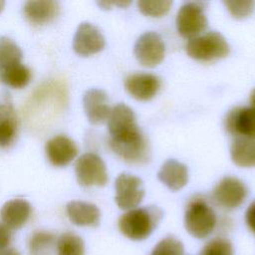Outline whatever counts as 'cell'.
Listing matches in <instances>:
<instances>
[{"mask_svg":"<svg viewBox=\"0 0 255 255\" xmlns=\"http://www.w3.org/2000/svg\"><path fill=\"white\" fill-rule=\"evenodd\" d=\"M111 149L128 163L142 164L150 158V146L139 128L133 111L125 104L116 105L108 119Z\"/></svg>","mask_w":255,"mask_h":255,"instance_id":"obj_1","label":"cell"},{"mask_svg":"<svg viewBox=\"0 0 255 255\" xmlns=\"http://www.w3.org/2000/svg\"><path fill=\"white\" fill-rule=\"evenodd\" d=\"M162 216V210L155 205L133 208L121 215L118 227L125 237L133 241H140L150 236Z\"/></svg>","mask_w":255,"mask_h":255,"instance_id":"obj_2","label":"cell"},{"mask_svg":"<svg viewBox=\"0 0 255 255\" xmlns=\"http://www.w3.org/2000/svg\"><path fill=\"white\" fill-rule=\"evenodd\" d=\"M183 221L185 230L192 237L204 239L214 231L217 225V215L209 201L197 194L188 200Z\"/></svg>","mask_w":255,"mask_h":255,"instance_id":"obj_3","label":"cell"},{"mask_svg":"<svg viewBox=\"0 0 255 255\" xmlns=\"http://www.w3.org/2000/svg\"><path fill=\"white\" fill-rule=\"evenodd\" d=\"M187 55L199 62H213L225 58L230 46L225 38L216 31H210L190 39L185 45Z\"/></svg>","mask_w":255,"mask_h":255,"instance_id":"obj_4","label":"cell"},{"mask_svg":"<svg viewBox=\"0 0 255 255\" xmlns=\"http://www.w3.org/2000/svg\"><path fill=\"white\" fill-rule=\"evenodd\" d=\"M206 3L201 1H187L184 2L176 15V29L177 32L186 39H193L208 26V21L205 15Z\"/></svg>","mask_w":255,"mask_h":255,"instance_id":"obj_5","label":"cell"},{"mask_svg":"<svg viewBox=\"0 0 255 255\" xmlns=\"http://www.w3.org/2000/svg\"><path fill=\"white\" fill-rule=\"evenodd\" d=\"M248 195V188L237 177L226 176L222 178L212 191V201L218 207L232 210L239 207Z\"/></svg>","mask_w":255,"mask_h":255,"instance_id":"obj_6","label":"cell"},{"mask_svg":"<svg viewBox=\"0 0 255 255\" xmlns=\"http://www.w3.org/2000/svg\"><path fill=\"white\" fill-rule=\"evenodd\" d=\"M75 171L78 182L85 187L104 186L109 179L104 160L93 152L84 153L77 159Z\"/></svg>","mask_w":255,"mask_h":255,"instance_id":"obj_7","label":"cell"},{"mask_svg":"<svg viewBox=\"0 0 255 255\" xmlns=\"http://www.w3.org/2000/svg\"><path fill=\"white\" fill-rule=\"evenodd\" d=\"M115 188V201L124 210L136 208L144 196L142 180L129 173H121L116 179Z\"/></svg>","mask_w":255,"mask_h":255,"instance_id":"obj_8","label":"cell"},{"mask_svg":"<svg viewBox=\"0 0 255 255\" xmlns=\"http://www.w3.org/2000/svg\"><path fill=\"white\" fill-rule=\"evenodd\" d=\"M134 56L139 64L152 68L161 63L165 55V46L161 37L148 31L141 34L134 44Z\"/></svg>","mask_w":255,"mask_h":255,"instance_id":"obj_9","label":"cell"},{"mask_svg":"<svg viewBox=\"0 0 255 255\" xmlns=\"http://www.w3.org/2000/svg\"><path fill=\"white\" fill-rule=\"evenodd\" d=\"M226 131L236 137L255 139V109L252 107H236L224 118Z\"/></svg>","mask_w":255,"mask_h":255,"instance_id":"obj_10","label":"cell"},{"mask_svg":"<svg viewBox=\"0 0 255 255\" xmlns=\"http://www.w3.org/2000/svg\"><path fill=\"white\" fill-rule=\"evenodd\" d=\"M105 45V38L98 27L89 22L78 26L73 38V49L78 55L87 57L99 53Z\"/></svg>","mask_w":255,"mask_h":255,"instance_id":"obj_11","label":"cell"},{"mask_svg":"<svg viewBox=\"0 0 255 255\" xmlns=\"http://www.w3.org/2000/svg\"><path fill=\"white\" fill-rule=\"evenodd\" d=\"M161 86L159 77L148 73H133L125 80L127 92L135 100L148 101L152 99Z\"/></svg>","mask_w":255,"mask_h":255,"instance_id":"obj_12","label":"cell"},{"mask_svg":"<svg viewBox=\"0 0 255 255\" xmlns=\"http://www.w3.org/2000/svg\"><path fill=\"white\" fill-rule=\"evenodd\" d=\"M83 107L89 122L93 125H100L108 121L112 111L107 93L95 88L84 94Z\"/></svg>","mask_w":255,"mask_h":255,"instance_id":"obj_13","label":"cell"},{"mask_svg":"<svg viewBox=\"0 0 255 255\" xmlns=\"http://www.w3.org/2000/svg\"><path fill=\"white\" fill-rule=\"evenodd\" d=\"M45 151L53 165L66 166L77 156L78 146L67 135L59 134L46 142Z\"/></svg>","mask_w":255,"mask_h":255,"instance_id":"obj_14","label":"cell"},{"mask_svg":"<svg viewBox=\"0 0 255 255\" xmlns=\"http://www.w3.org/2000/svg\"><path fill=\"white\" fill-rule=\"evenodd\" d=\"M31 214L30 203L22 198H15L5 202L0 210V218L9 229H20L28 221Z\"/></svg>","mask_w":255,"mask_h":255,"instance_id":"obj_15","label":"cell"},{"mask_svg":"<svg viewBox=\"0 0 255 255\" xmlns=\"http://www.w3.org/2000/svg\"><path fill=\"white\" fill-rule=\"evenodd\" d=\"M66 209L69 219L78 226H97L100 223L101 211L95 204L73 200L67 204Z\"/></svg>","mask_w":255,"mask_h":255,"instance_id":"obj_16","label":"cell"},{"mask_svg":"<svg viewBox=\"0 0 255 255\" xmlns=\"http://www.w3.org/2000/svg\"><path fill=\"white\" fill-rule=\"evenodd\" d=\"M59 10V3L51 0L27 1L23 7L26 19L35 25H42L51 22L56 18Z\"/></svg>","mask_w":255,"mask_h":255,"instance_id":"obj_17","label":"cell"},{"mask_svg":"<svg viewBox=\"0 0 255 255\" xmlns=\"http://www.w3.org/2000/svg\"><path fill=\"white\" fill-rule=\"evenodd\" d=\"M157 177L169 189L179 190L188 181V170L183 163L175 159H168L161 165Z\"/></svg>","mask_w":255,"mask_h":255,"instance_id":"obj_18","label":"cell"},{"mask_svg":"<svg viewBox=\"0 0 255 255\" xmlns=\"http://www.w3.org/2000/svg\"><path fill=\"white\" fill-rule=\"evenodd\" d=\"M21 48L10 38L0 37V77L22 65Z\"/></svg>","mask_w":255,"mask_h":255,"instance_id":"obj_19","label":"cell"},{"mask_svg":"<svg viewBox=\"0 0 255 255\" xmlns=\"http://www.w3.org/2000/svg\"><path fill=\"white\" fill-rule=\"evenodd\" d=\"M18 118L15 109L9 103L0 104V147L10 145L17 133Z\"/></svg>","mask_w":255,"mask_h":255,"instance_id":"obj_20","label":"cell"},{"mask_svg":"<svg viewBox=\"0 0 255 255\" xmlns=\"http://www.w3.org/2000/svg\"><path fill=\"white\" fill-rule=\"evenodd\" d=\"M232 161L240 167L255 166V139L236 137L230 147Z\"/></svg>","mask_w":255,"mask_h":255,"instance_id":"obj_21","label":"cell"},{"mask_svg":"<svg viewBox=\"0 0 255 255\" xmlns=\"http://www.w3.org/2000/svg\"><path fill=\"white\" fill-rule=\"evenodd\" d=\"M58 255H84L85 242L77 234L73 232H65L57 239Z\"/></svg>","mask_w":255,"mask_h":255,"instance_id":"obj_22","label":"cell"},{"mask_svg":"<svg viewBox=\"0 0 255 255\" xmlns=\"http://www.w3.org/2000/svg\"><path fill=\"white\" fill-rule=\"evenodd\" d=\"M55 235L49 231H35L29 240V250L31 255H47L55 243Z\"/></svg>","mask_w":255,"mask_h":255,"instance_id":"obj_23","label":"cell"},{"mask_svg":"<svg viewBox=\"0 0 255 255\" xmlns=\"http://www.w3.org/2000/svg\"><path fill=\"white\" fill-rule=\"evenodd\" d=\"M32 73L30 69L26 67L24 64H22L15 70L0 77V82L14 89H22L30 83Z\"/></svg>","mask_w":255,"mask_h":255,"instance_id":"obj_24","label":"cell"},{"mask_svg":"<svg viewBox=\"0 0 255 255\" xmlns=\"http://www.w3.org/2000/svg\"><path fill=\"white\" fill-rule=\"evenodd\" d=\"M183 253L182 242L175 236L168 235L156 243L149 255H183Z\"/></svg>","mask_w":255,"mask_h":255,"instance_id":"obj_25","label":"cell"},{"mask_svg":"<svg viewBox=\"0 0 255 255\" xmlns=\"http://www.w3.org/2000/svg\"><path fill=\"white\" fill-rule=\"evenodd\" d=\"M172 5L170 0H140L137 1L138 10L148 17H161L165 15Z\"/></svg>","mask_w":255,"mask_h":255,"instance_id":"obj_26","label":"cell"},{"mask_svg":"<svg viewBox=\"0 0 255 255\" xmlns=\"http://www.w3.org/2000/svg\"><path fill=\"white\" fill-rule=\"evenodd\" d=\"M199 255H234V249L229 239L214 237L205 243Z\"/></svg>","mask_w":255,"mask_h":255,"instance_id":"obj_27","label":"cell"},{"mask_svg":"<svg viewBox=\"0 0 255 255\" xmlns=\"http://www.w3.org/2000/svg\"><path fill=\"white\" fill-rule=\"evenodd\" d=\"M226 9L233 18L241 20L251 15L255 8L254 1H223Z\"/></svg>","mask_w":255,"mask_h":255,"instance_id":"obj_28","label":"cell"},{"mask_svg":"<svg viewBox=\"0 0 255 255\" xmlns=\"http://www.w3.org/2000/svg\"><path fill=\"white\" fill-rule=\"evenodd\" d=\"M245 223L249 231L255 235V200L250 203L245 212Z\"/></svg>","mask_w":255,"mask_h":255,"instance_id":"obj_29","label":"cell"},{"mask_svg":"<svg viewBox=\"0 0 255 255\" xmlns=\"http://www.w3.org/2000/svg\"><path fill=\"white\" fill-rule=\"evenodd\" d=\"M12 232L5 224L0 222V251L6 249L11 241Z\"/></svg>","mask_w":255,"mask_h":255,"instance_id":"obj_30","label":"cell"},{"mask_svg":"<svg viewBox=\"0 0 255 255\" xmlns=\"http://www.w3.org/2000/svg\"><path fill=\"white\" fill-rule=\"evenodd\" d=\"M0 255H20V254L14 248H6V249L0 251Z\"/></svg>","mask_w":255,"mask_h":255,"instance_id":"obj_31","label":"cell"},{"mask_svg":"<svg viewBox=\"0 0 255 255\" xmlns=\"http://www.w3.org/2000/svg\"><path fill=\"white\" fill-rule=\"evenodd\" d=\"M250 103L252 105V108L255 109V89L252 91V93L250 95Z\"/></svg>","mask_w":255,"mask_h":255,"instance_id":"obj_32","label":"cell"},{"mask_svg":"<svg viewBox=\"0 0 255 255\" xmlns=\"http://www.w3.org/2000/svg\"><path fill=\"white\" fill-rule=\"evenodd\" d=\"M4 7H5V1L0 0V12L4 9Z\"/></svg>","mask_w":255,"mask_h":255,"instance_id":"obj_33","label":"cell"}]
</instances>
